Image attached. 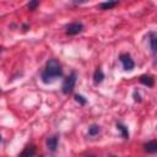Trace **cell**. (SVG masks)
Here are the masks:
<instances>
[{
    "label": "cell",
    "mask_w": 157,
    "mask_h": 157,
    "mask_svg": "<svg viewBox=\"0 0 157 157\" xmlns=\"http://www.w3.org/2000/svg\"><path fill=\"white\" fill-rule=\"evenodd\" d=\"M61 76H63V66L59 63V60H56L54 58L49 59L45 63V66L40 75L42 82L45 85H50V83L55 82Z\"/></svg>",
    "instance_id": "obj_1"
},
{
    "label": "cell",
    "mask_w": 157,
    "mask_h": 157,
    "mask_svg": "<svg viewBox=\"0 0 157 157\" xmlns=\"http://www.w3.org/2000/svg\"><path fill=\"white\" fill-rule=\"evenodd\" d=\"M76 81H77V72L76 71H71V74L69 76H66L63 81V85H61V91L64 94H70L72 93L74 88H75V85H76Z\"/></svg>",
    "instance_id": "obj_2"
},
{
    "label": "cell",
    "mask_w": 157,
    "mask_h": 157,
    "mask_svg": "<svg viewBox=\"0 0 157 157\" xmlns=\"http://www.w3.org/2000/svg\"><path fill=\"white\" fill-rule=\"evenodd\" d=\"M83 23L82 22H78V21H75V22H71L69 25L65 26V34L66 36H76L78 33H81L83 31Z\"/></svg>",
    "instance_id": "obj_3"
},
{
    "label": "cell",
    "mask_w": 157,
    "mask_h": 157,
    "mask_svg": "<svg viewBox=\"0 0 157 157\" xmlns=\"http://www.w3.org/2000/svg\"><path fill=\"white\" fill-rule=\"evenodd\" d=\"M119 60L123 65L124 71H131L135 67V63H134V60L129 53H121L119 55Z\"/></svg>",
    "instance_id": "obj_4"
},
{
    "label": "cell",
    "mask_w": 157,
    "mask_h": 157,
    "mask_svg": "<svg viewBox=\"0 0 157 157\" xmlns=\"http://www.w3.org/2000/svg\"><path fill=\"white\" fill-rule=\"evenodd\" d=\"M45 146L50 152H55L58 150V146H59V136L58 135H52V136L47 137Z\"/></svg>",
    "instance_id": "obj_5"
},
{
    "label": "cell",
    "mask_w": 157,
    "mask_h": 157,
    "mask_svg": "<svg viewBox=\"0 0 157 157\" xmlns=\"http://www.w3.org/2000/svg\"><path fill=\"white\" fill-rule=\"evenodd\" d=\"M156 40H157V34H156L155 31H151V32L148 33V43H150V48H151V53H152L153 58L156 56V52H157Z\"/></svg>",
    "instance_id": "obj_6"
},
{
    "label": "cell",
    "mask_w": 157,
    "mask_h": 157,
    "mask_svg": "<svg viewBox=\"0 0 157 157\" xmlns=\"http://www.w3.org/2000/svg\"><path fill=\"white\" fill-rule=\"evenodd\" d=\"M142 147H144V151H145V152L153 155V153L157 152V141H156V140H151V141H148V142H145V144L142 145Z\"/></svg>",
    "instance_id": "obj_7"
},
{
    "label": "cell",
    "mask_w": 157,
    "mask_h": 157,
    "mask_svg": "<svg viewBox=\"0 0 157 157\" xmlns=\"http://www.w3.org/2000/svg\"><path fill=\"white\" fill-rule=\"evenodd\" d=\"M118 4H119V0H105V1L101 2V4L98 5V7H99L101 10H112V9H114Z\"/></svg>",
    "instance_id": "obj_8"
},
{
    "label": "cell",
    "mask_w": 157,
    "mask_h": 157,
    "mask_svg": "<svg viewBox=\"0 0 157 157\" xmlns=\"http://www.w3.org/2000/svg\"><path fill=\"white\" fill-rule=\"evenodd\" d=\"M139 81H140V83H142L147 87H153V85H155V77L152 75H142V76H140Z\"/></svg>",
    "instance_id": "obj_9"
},
{
    "label": "cell",
    "mask_w": 157,
    "mask_h": 157,
    "mask_svg": "<svg viewBox=\"0 0 157 157\" xmlns=\"http://www.w3.org/2000/svg\"><path fill=\"white\" fill-rule=\"evenodd\" d=\"M103 80H104V74H103V71H102L101 67H97L94 70V72H93V82H94V85L102 83Z\"/></svg>",
    "instance_id": "obj_10"
},
{
    "label": "cell",
    "mask_w": 157,
    "mask_h": 157,
    "mask_svg": "<svg viewBox=\"0 0 157 157\" xmlns=\"http://www.w3.org/2000/svg\"><path fill=\"white\" fill-rule=\"evenodd\" d=\"M115 126H117V129L120 131V136H121L124 140H129V130H128L126 125H124L123 123L118 121V123L115 124Z\"/></svg>",
    "instance_id": "obj_11"
},
{
    "label": "cell",
    "mask_w": 157,
    "mask_h": 157,
    "mask_svg": "<svg viewBox=\"0 0 157 157\" xmlns=\"http://www.w3.org/2000/svg\"><path fill=\"white\" fill-rule=\"evenodd\" d=\"M34 155H36V146H34L33 144L27 145V146L23 148V151L20 153V156H27V157H32V156H34Z\"/></svg>",
    "instance_id": "obj_12"
},
{
    "label": "cell",
    "mask_w": 157,
    "mask_h": 157,
    "mask_svg": "<svg viewBox=\"0 0 157 157\" xmlns=\"http://www.w3.org/2000/svg\"><path fill=\"white\" fill-rule=\"evenodd\" d=\"M101 132V126L98 124H91L88 126V131H87V135L90 137H96L98 134Z\"/></svg>",
    "instance_id": "obj_13"
},
{
    "label": "cell",
    "mask_w": 157,
    "mask_h": 157,
    "mask_svg": "<svg viewBox=\"0 0 157 157\" xmlns=\"http://www.w3.org/2000/svg\"><path fill=\"white\" fill-rule=\"evenodd\" d=\"M39 2H40V0H29L26 6H27V9H28L29 11H34V10L38 7Z\"/></svg>",
    "instance_id": "obj_14"
},
{
    "label": "cell",
    "mask_w": 157,
    "mask_h": 157,
    "mask_svg": "<svg viewBox=\"0 0 157 157\" xmlns=\"http://www.w3.org/2000/svg\"><path fill=\"white\" fill-rule=\"evenodd\" d=\"M74 99L80 104V105H86L87 104V99L82 96V94H78V93H76L75 96H74Z\"/></svg>",
    "instance_id": "obj_15"
},
{
    "label": "cell",
    "mask_w": 157,
    "mask_h": 157,
    "mask_svg": "<svg viewBox=\"0 0 157 157\" xmlns=\"http://www.w3.org/2000/svg\"><path fill=\"white\" fill-rule=\"evenodd\" d=\"M132 97H134V101L135 102H141L142 99H141V96H140V93H139V91H134V93H132Z\"/></svg>",
    "instance_id": "obj_16"
},
{
    "label": "cell",
    "mask_w": 157,
    "mask_h": 157,
    "mask_svg": "<svg viewBox=\"0 0 157 157\" xmlns=\"http://www.w3.org/2000/svg\"><path fill=\"white\" fill-rule=\"evenodd\" d=\"M87 0H74V4L75 5H80V4H83V2H86Z\"/></svg>",
    "instance_id": "obj_17"
},
{
    "label": "cell",
    "mask_w": 157,
    "mask_h": 157,
    "mask_svg": "<svg viewBox=\"0 0 157 157\" xmlns=\"http://www.w3.org/2000/svg\"><path fill=\"white\" fill-rule=\"evenodd\" d=\"M22 28H23V31H27V29H28V28H29V26H28V25H27V23H25V25H23V26H22Z\"/></svg>",
    "instance_id": "obj_18"
},
{
    "label": "cell",
    "mask_w": 157,
    "mask_h": 157,
    "mask_svg": "<svg viewBox=\"0 0 157 157\" xmlns=\"http://www.w3.org/2000/svg\"><path fill=\"white\" fill-rule=\"evenodd\" d=\"M1 52H2V47H0V54H1Z\"/></svg>",
    "instance_id": "obj_19"
},
{
    "label": "cell",
    "mask_w": 157,
    "mask_h": 157,
    "mask_svg": "<svg viewBox=\"0 0 157 157\" xmlns=\"http://www.w3.org/2000/svg\"><path fill=\"white\" fill-rule=\"evenodd\" d=\"M1 141H2V137H1V135H0V142H1Z\"/></svg>",
    "instance_id": "obj_20"
}]
</instances>
